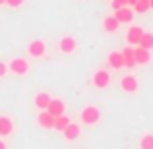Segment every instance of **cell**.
Instances as JSON below:
<instances>
[{
  "label": "cell",
  "instance_id": "6da1fadb",
  "mask_svg": "<svg viewBox=\"0 0 153 149\" xmlns=\"http://www.w3.org/2000/svg\"><path fill=\"white\" fill-rule=\"evenodd\" d=\"M100 120H102V112L97 106H85L81 110V122L85 126H95Z\"/></svg>",
  "mask_w": 153,
  "mask_h": 149
},
{
  "label": "cell",
  "instance_id": "7a4b0ae2",
  "mask_svg": "<svg viewBox=\"0 0 153 149\" xmlns=\"http://www.w3.org/2000/svg\"><path fill=\"white\" fill-rule=\"evenodd\" d=\"M110 83H112V74H110L108 69H97L93 73V77H91V85L95 89H108Z\"/></svg>",
  "mask_w": 153,
  "mask_h": 149
},
{
  "label": "cell",
  "instance_id": "3957f363",
  "mask_svg": "<svg viewBox=\"0 0 153 149\" xmlns=\"http://www.w3.org/2000/svg\"><path fill=\"white\" fill-rule=\"evenodd\" d=\"M8 71H10L13 74H17V77H25V74L31 71V66H29V62H27L25 58L15 56V58L8 62Z\"/></svg>",
  "mask_w": 153,
  "mask_h": 149
},
{
  "label": "cell",
  "instance_id": "277c9868",
  "mask_svg": "<svg viewBox=\"0 0 153 149\" xmlns=\"http://www.w3.org/2000/svg\"><path fill=\"white\" fill-rule=\"evenodd\" d=\"M46 52H48V46H46L44 39H31L29 46H27V54H29V58H35V60L44 58Z\"/></svg>",
  "mask_w": 153,
  "mask_h": 149
},
{
  "label": "cell",
  "instance_id": "5b68a950",
  "mask_svg": "<svg viewBox=\"0 0 153 149\" xmlns=\"http://www.w3.org/2000/svg\"><path fill=\"white\" fill-rule=\"evenodd\" d=\"M120 89L124 93H137L139 91V79L134 74H126L120 79Z\"/></svg>",
  "mask_w": 153,
  "mask_h": 149
},
{
  "label": "cell",
  "instance_id": "8992f818",
  "mask_svg": "<svg viewBox=\"0 0 153 149\" xmlns=\"http://www.w3.org/2000/svg\"><path fill=\"white\" fill-rule=\"evenodd\" d=\"M58 50L62 52V54H75L76 52V39L73 35H64V37H60V42H58Z\"/></svg>",
  "mask_w": 153,
  "mask_h": 149
},
{
  "label": "cell",
  "instance_id": "52a82bcc",
  "mask_svg": "<svg viewBox=\"0 0 153 149\" xmlns=\"http://www.w3.org/2000/svg\"><path fill=\"white\" fill-rule=\"evenodd\" d=\"M141 35H143V27H141V25H130V27H128V31H126L128 46H139Z\"/></svg>",
  "mask_w": 153,
  "mask_h": 149
},
{
  "label": "cell",
  "instance_id": "ba28073f",
  "mask_svg": "<svg viewBox=\"0 0 153 149\" xmlns=\"http://www.w3.org/2000/svg\"><path fill=\"white\" fill-rule=\"evenodd\" d=\"M108 66L114 69V71L124 69V58H122V52H120V50H114V52L108 54Z\"/></svg>",
  "mask_w": 153,
  "mask_h": 149
},
{
  "label": "cell",
  "instance_id": "9c48e42d",
  "mask_svg": "<svg viewBox=\"0 0 153 149\" xmlns=\"http://www.w3.org/2000/svg\"><path fill=\"white\" fill-rule=\"evenodd\" d=\"M114 17L118 19V23H130L132 21V17H134V10H132V6H122V8H116L114 10Z\"/></svg>",
  "mask_w": 153,
  "mask_h": 149
},
{
  "label": "cell",
  "instance_id": "30bf717a",
  "mask_svg": "<svg viewBox=\"0 0 153 149\" xmlns=\"http://www.w3.org/2000/svg\"><path fill=\"white\" fill-rule=\"evenodd\" d=\"M54 120H56V116H52L48 110H42V112L37 114V126H42V128H46V130L54 128Z\"/></svg>",
  "mask_w": 153,
  "mask_h": 149
},
{
  "label": "cell",
  "instance_id": "8fae6325",
  "mask_svg": "<svg viewBox=\"0 0 153 149\" xmlns=\"http://www.w3.org/2000/svg\"><path fill=\"white\" fill-rule=\"evenodd\" d=\"M134 62H137V64H149V62H151V50L134 46Z\"/></svg>",
  "mask_w": 153,
  "mask_h": 149
},
{
  "label": "cell",
  "instance_id": "7c38bea8",
  "mask_svg": "<svg viewBox=\"0 0 153 149\" xmlns=\"http://www.w3.org/2000/svg\"><path fill=\"white\" fill-rule=\"evenodd\" d=\"M79 135H81V126L75 124V122H68V124H66V128L62 130V137H64L66 141H76Z\"/></svg>",
  "mask_w": 153,
  "mask_h": 149
},
{
  "label": "cell",
  "instance_id": "4fadbf2b",
  "mask_svg": "<svg viewBox=\"0 0 153 149\" xmlns=\"http://www.w3.org/2000/svg\"><path fill=\"white\" fill-rule=\"evenodd\" d=\"M120 52H122V58H124V69H134L137 66V62H134V46H126Z\"/></svg>",
  "mask_w": 153,
  "mask_h": 149
},
{
  "label": "cell",
  "instance_id": "5bb4252c",
  "mask_svg": "<svg viewBox=\"0 0 153 149\" xmlns=\"http://www.w3.org/2000/svg\"><path fill=\"white\" fill-rule=\"evenodd\" d=\"M46 110L50 112L52 116H60V114H64V101H62V99H58V98H52Z\"/></svg>",
  "mask_w": 153,
  "mask_h": 149
},
{
  "label": "cell",
  "instance_id": "9a60e30c",
  "mask_svg": "<svg viewBox=\"0 0 153 149\" xmlns=\"http://www.w3.org/2000/svg\"><path fill=\"white\" fill-rule=\"evenodd\" d=\"M52 95L48 91H39V93H35V98H33V104H35V108L37 110H46L48 108V104H50Z\"/></svg>",
  "mask_w": 153,
  "mask_h": 149
},
{
  "label": "cell",
  "instance_id": "2e32d148",
  "mask_svg": "<svg viewBox=\"0 0 153 149\" xmlns=\"http://www.w3.org/2000/svg\"><path fill=\"white\" fill-rule=\"evenodd\" d=\"M13 118L10 116H0V137H8L13 133Z\"/></svg>",
  "mask_w": 153,
  "mask_h": 149
},
{
  "label": "cell",
  "instance_id": "e0dca14e",
  "mask_svg": "<svg viewBox=\"0 0 153 149\" xmlns=\"http://www.w3.org/2000/svg\"><path fill=\"white\" fill-rule=\"evenodd\" d=\"M102 25H103V31H105V33H116V31H118V27H120L118 19H116L114 15H112V17H105Z\"/></svg>",
  "mask_w": 153,
  "mask_h": 149
},
{
  "label": "cell",
  "instance_id": "ac0fdd59",
  "mask_svg": "<svg viewBox=\"0 0 153 149\" xmlns=\"http://www.w3.org/2000/svg\"><path fill=\"white\" fill-rule=\"evenodd\" d=\"M139 46H141V48H145V50H153V33H147V31H143Z\"/></svg>",
  "mask_w": 153,
  "mask_h": 149
},
{
  "label": "cell",
  "instance_id": "d6986e66",
  "mask_svg": "<svg viewBox=\"0 0 153 149\" xmlns=\"http://www.w3.org/2000/svg\"><path fill=\"white\" fill-rule=\"evenodd\" d=\"M139 147L141 149H153V133H145L139 141Z\"/></svg>",
  "mask_w": 153,
  "mask_h": 149
},
{
  "label": "cell",
  "instance_id": "ffe728a7",
  "mask_svg": "<svg viewBox=\"0 0 153 149\" xmlns=\"http://www.w3.org/2000/svg\"><path fill=\"white\" fill-rule=\"evenodd\" d=\"M68 122H71V120H68V116H64V114H60V116H56V120H54V128L62 133V130L66 128V124H68Z\"/></svg>",
  "mask_w": 153,
  "mask_h": 149
},
{
  "label": "cell",
  "instance_id": "44dd1931",
  "mask_svg": "<svg viewBox=\"0 0 153 149\" xmlns=\"http://www.w3.org/2000/svg\"><path fill=\"white\" fill-rule=\"evenodd\" d=\"M132 10H134V13H141V15L147 13V10H149V0H137L134 6H132Z\"/></svg>",
  "mask_w": 153,
  "mask_h": 149
},
{
  "label": "cell",
  "instance_id": "7402d4cb",
  "mask_svg": "<svg viewBox=\"0 0 153 149\" xmlns=\"http://www.w3.org/2000/svg\"><path fill=\"white\" fill-rule=\"evenodd\" d=\"M122 6H128V0H112V8H122Z\"/></svg>",
  "mask_w": 153,
  "mask_h": 149
},
{
  "label": "cell",
  "instance_id": "603a6c76",
  "mask_svg": "<svg viewBox=\"0 0 153 149\" xmlns=\"http://www.w3.org/2000/svg\"><path fill=\"white\" fill-rule=\"evenodd\" d=\"M23 2H25V0H6V6H10V8H19V6H23Z\"/></svg>",
  "mask_w": 153,
  "mask_h": 149
},
{
  "label": "cell",
  "instance_id": "cb8c5ba5",
  "mask_svg": "<svg viewBox=\"0 0 153 149\" xmlns=\"http://www.w3.org/2000/svg\"><path fill=\"white\" fill-rule=\"evenodd\" d=\"M6 73H8V64H6V62H0V79H2Z\"/></svg>",
  "mask_w": 153,
  "mask_h": 149
},
{
  "label": "cell",
  "instance_id": "d4e9b609",
  "mask_svg": "<svg viewBox=\"0 0 153 149\" xmlns=\"http://www.w3.org/2000/svg\"><path fill=\"white\" fill-rule=\"evenodd\" d=\"M0 149H6V143H4L2 139H0Z\"/></svg>",
  "mask_w": 153,
  "mask_h": 149
},
{
  "label": "cell",
  "instance_id": "484cf974",
  "mask_svg": "<svg viewBox=\"0 0 153 149\" xmlns=\"http://www.w3.org/2000/svg\"><path fill=\"white\" fill-rule=\"evenodd\" d=\"M134 2H137V0H128V6H134Z\"/></svg>",
  "mask_w": 153,
  "mask_h": 149
},
{
  "label": "cell",
  "instance_id": "4316f807",
  "mask_svg": "<svg viewBox=\"0 0 153 149\" xmlns=\"http://www.w3.org/2000/svg\"><path fill=\"white\" fill-rule=\"evenodd\" d=\"M149 10H153V0H149Z\"/></svg>",
  "mask_w": 153,
  "mask_h": 149
},
{
  "label": "cell",
  "instance_id": "83f0119b",
  "mask_svg": "<svg viewBox=\"0 0 153 149\" xmlns=\"http://www.w3.org/2000/svg\"><path fill=\"white\" fill-rule=\"evenodd\" d=\"M4 4H6V0H0V6H4Z\"/></svg>",
  "mask_w": 153,
  "mask_h": 149
}]
</instances>
